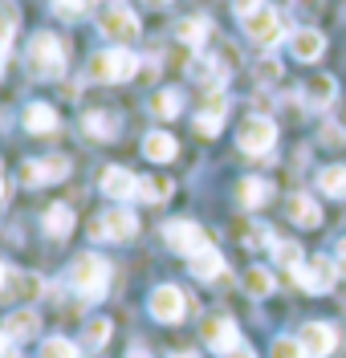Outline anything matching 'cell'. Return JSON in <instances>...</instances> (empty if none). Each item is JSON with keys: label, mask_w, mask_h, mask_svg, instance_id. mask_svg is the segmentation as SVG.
I'll return each instance as SVG.
<instances>
[{"label": "cell", "mask_w": 346, "mask_h": 358, "mask_svg": "<svg viewBox=\"0 0 346 358\" xmlns=\"http://www.w3.org/2000/svg\"><path fill=\"white\" fill-rule=\"evenodd\" d=\"M69 285H73L78 297H86V301H102L106 289H110V261L98 257V252H82L69 265Z\"/></svg>", "instance_id": "1"}, {"label": "cell", "mask_w": 346, "mask_h": 358, "mask_svg": "<svg viewBox=\"0 0 346 358\" xmlns=\"http://www.w3.org/2000/svg\"><path fill=\"white\" fill-rule=\"evenodd\" d=\"M24 69H29L33 78H41V82L62 78V73H66V45H62V37L37 33V37L29 41V49H24Z\"/></svg>", "instance_id": "2"}, {"label": "cell", "mask_w": 346, "mask_h": 358, "mask_svg": "<svg viewBox=\"0 0 346 358\" xmlns=\"http://www.w3.org/2000/svg\"><path fill=\"white\" fill-rule=\"evenodd\" d=\"M86 73L94 82H131L138 73V57L122 45H110V49H98L86 62Z\"/></svg>", "instance_id": "3"}, {"label": "cell", "mask_w": 346, "mask_h": 358, "mask_svg": "<svg viewBox=\"0 0 346 358\" xmlns=\"http://www.w3.org/2000/svg\"><path fill=\"white\" fill-rule=\"evenodd\" d=\"M98 33H102L106 41L131 49V41H138V33H143V24H138V17L127 4H110V8L98 13Z\"/></svg>", "instance_id": "4"}, {"label": "cell", "mask_w": 346, "mask_h": 358, "mask_svg": "<svg viewBox=\"0 0 346 358\" xmlns=\"http://www.w3.org/2000/svg\"><path fill=\"white\" fill-rule=\"evenodd\" d=\"M135 232H138V216L131 212V208H122V203L106 208V212H98L94 224H90L94 241H131Z\"/></svg>", "instance_id": "5"}, {"label": "cell", "mask_w": 346, "mask_h": 358, "mask_svg": "<svg viewBox=\"0 0 346 358\" xmlns=\"http://www.w3.org/2000/svg\"><path fill=\"white\" fill-rule=\"evenodd\" d=\"M163 241H167V248H171V252H180V257H187V261H192L196 252L212 248L208 232L196 220H167V224H163Z\"/></svg>", "instance_id": "6"}, {"label": "cell", "mask_w": 346, "mask_h": 358, "mask_svg": "<svg viewBox=\"0 0 346 358\" xmlns=\"http://www.w3.org/2000/svg\"><path fill=\"white\" fill-rule=\"evenodd\" d=\"M236 143H240L245 155H269L277 143V122L265 118V114H249L240 122V131H236Z\"/></svg>", "instance_id": "7"}, {"label": "cell", "mask_w": 346, "mask_h": 358, "mask_svg": "<svg viewBox=\"0 0 346 358\" xmlns=\"http://www.w3.org/2000/svg\"><path fill=\"white\" fill-rule=\"evenodd\" d=\"M147 310H151L155 322L175 326V322H184V313H187V293L180 285H155L151 297H147Z\"/></svg>", "instance_id": "8"}, {"label": "cell", "mask_w": 346, "mask_h": 358, "mask_svg": "<svg viewBox=\"0 0 346 358\" xmlns=\"http://www.w3.org/2000/svg\"><path fill=\"white\" fill-rule=\"evenodd\" d=\"M289 277H294L305 293H330L334 277H338V265H334L330 257H314V261H301Z\"/></svg>", "instance_id": "9"}, {"label": "cell", "mask_w": 346, "mask_h": 358, "mask_svg": "<svg viewBox=\"0 0 346 358\" xmlns=\"http://www.w3.org/2000/svg\"><path fill=\"white\" fill-rule=\"evenodd\" d=\"M21 183L24 187H41V183H57L69 176V159L66 155H45V159H24L21 163Z\"/></svg>", "instance_id": "10"}, {"label": "cell", "mask_w": 346, "mask_h": 358, "mask_svg": "<svg viewBox=\"0 0 346 358\" xmlns=\"http://www.w3.org/2000/svg\"><path fill=\"white\" fill-rule=\"evenodd\" d=\"M240 24H245V37L257 45H265V49H273L281 41V17H277V8H269V4H261L257 13L240 17Z\"/></svg>", "instance_id": "11"}, {"label": "cell", "mask_w": 346, "mask_h": 358, "mask_svg": "<svg viewBox=\"0 0 346 358\" xmlns=\"http://www.w3.org/2000/svg\"><path fill=\"white\" fill-rule=\"evenodd\" d=\"M200 334H204V342L216 350V355H232V350L240 346V330H236V322H232V317H224V313H212V317H204Z\"/></svg>", "instance_id": "12"}, {"label": "cell", "mask_w": 346, "mask_h": 358, "mask_svg": "<svg viewBox=\"0 0 346 358\" xmlns=\"http://www.w3.org/2000/svg\"><path fill=\"white\" fill-rule=\"evenodd\" d=\"M298 342H301V350H305L310 358H330L334 346H338V330H334L330 322H305Z\"/></svg>", "instance_id": "13"}, {"label": "cell", "mask_w": 346, "mask_h": 358, "mask_svg": "<svg viewBox=\"0 0 346 358\" xmlns=\"http://www.w3.org/2000/svg\"><path fill=\"white\" fill-rule=\"evenodd\" d=\"M224 118H229V98H224V90H212L204 98V106H200V114H196V134L216 138L220 127H224Z\"/></svg>", "instance_id": "14"}, {"label": "cell", "mask_w": 346, "mask_h": 358, "mask_svg": "<svg viewBox=\"0 0 346 358\" xmlns=\"http://www.w3.org/2000/svg\"><path fill=\"white\" fill-rule=\"evenodd\" d=\"M98 187H102V196H110L115 203H127L138 196V179L135 171H127V167H106L102 179H98Z\"/></svg>", "instance_id": "15"}, {"label": "cell", "mask_w": 346, "mask_h": 358, "mask_svg": "<svg viewBox=\"0 0 346 358\" xmlns=\"http://www.w3.org/2000/svg\"><path fill=\"white\" fill-rule=\"evenodd\" d=\"M301 98H305L310 110H330L334 98H338V82H334L330 73H310L305 86H301Z\"/></svg>", "instance_id": "16"}, {"label": "cell", "mask_w": 346, "mask_h": 358, "mask_svg": "<svg viewBox=\"0 0 346 358\" xmlns=\"http://www.w3.org/2000/svg\"><path fill=\"white\" fill-rule=\"evenodd\" d=\"M118 127L122 122H118L115 110H86L82 114V131L90 134V138H98V143H110L118 134Z\"/></svg>", "instance_id": "17"}, {"label": "cell", "mask_w": 346, "mask_h": 358, "mask_svg": "<svg viewBox=\"0 0 346 358\" xmlns=\"http://www.w3.org/2000/svg\"><path fill=\"white\" fill-rule=\"evenodd\" d=\"M289 53H294L298 62H318L326 53V37L318 29H298V33L289 37Z\"/></svg>", "instance_id": "18"}, {"label": "cell", "mask_w": 346, "mask_h": 358, "mask_svg": "<svg viewBox=\"0 0 346 358\" xmlns=\"http://www.w3.org/2000/svg\"><path fill=\"white\" fill-rule=\"evenodd\" d=\"M24 131L29 134H53L57 127H62V118H57V110L49 106V102H33V106H24Z\"/></svg>", "instance_id": "19"}, {"label": "cell", "mask_w": 346, "mask_h": 358, "mask_svg": "<svg viewBox=\"0 0 346 358\" xmlns=\"http://www.w3.org/2000/svg\"><path fill=\"white\" fill-rule=\"evenodd\" d=\"M37 330H41V317L29 310H13L8 317H4V334L13 338V342H29V338H37Z\"/></svg>", "instance_id": "20"}, {"label": "cell", "mask_w": 346, "mask_h": 358, "mask_svg": "<svg viewBox=\"0 0 346 358\" xmlns=\"http://www.w3.org/2000/svg\"><path fill=\"white\" fill-rule=\"evenodd\" d=\"M143 155L151 159V163H171V159L180 155V143H175L167 131H151L147 138H143Z\"/></svg>", "instance_id": "21"}, {"label": "cell", "mask_w": 346, "mask_h": 358, "mask_svg": "<svg viewBox=\"0 0 346 358\" xmlns=\"http://www.w3.org/2000/svg\"><path fill=\"white\" fill-rule=\"evenodd\" d=\"M41 224H45V236H49V241H66L69 232H73V208H69V203H53Z\"/></svg>", "instance_id": "22"}, {"label": "cell", "mask_w": 346, "mask_h": 358, "mask_svg": "<svg viewBox=\"0 0 346 358\" xmlns=\"http://www.w3.org/2000/svg\"><path fill=\"white\" fill-rule=\"evenodd\" d=\"M269 196H273V183L257 179V176H245L240 187H236V200L245 203V208H261V203H269Z\"/></svg>", "instance_id": "23"}, {"label": "cell", "mask_w": 346, "mask_h": 358, "mask_svg": "<svg viewBox=\"0 0 346 358\" xmlns=\"http://www.w3.org/2000/svg\"><path fill=\"white\" fill-rule=\"evenodd\" d=\"M208 33H212V21L208 17H187V21L175 24V41L187 45V49H200L208 41Z\"/></svg>", "instance_id": "24"}, {"label": "cell", "mask_w": 346, "mask_h": 358, "mask_svg": "<svg viewBox=\"0 0 346 358\" xmlns=\"http://www.w3.org/2000/svg\"><path fill=\"white\" fill-rule=\"evenodd\" d=\"M41 289H45V285H41V277H33V273H21V277H8L0 293H4L8 301H33V297H37Z\"/></svg>", "instance_id": "25"}, {"label": "cell", "mask_w": 346, "mask_h": 358, "mask_svg": "<svg viewBox=\"0 0 346 358\" xmlns=\"http://www.w3.org/2000/svg\"><path fill=\"white\" fill-rule=\"evenodd\" d=\"M289 220L298 224V228H318L322 224V208L310 196H289Z\"/></svg>", "instance_id": "26"}, {"label": "cell", "mask_w": 346, "mask_h": 358, "mask_svg": "<svg viewBox=\"0 0 346 358\" xmlns=\"http://www.w3.org/2000/svg\"><path fill=\"white\" fill-rule=\"evenodd\" d=\"M220 273H224V257H220L216 248H204V252L192 257V277H196V281H216Z\"/></svg>", "instance_id": "27"}, {"label": "cell", "mask_w": 346, "mask_h": 358, "mask_svg": "<svg viewBox=\"0 0 346 358\" xmlns=\"http://www.w3.org/2000/svg\"><path fill=\"white\" fill-rule=\"evenodd\" d=\"M318 187H322L330 200H346V167L343 163L322 167V171H318Z\"/></svg>", "instance_id": "28"}, {"label": "cell", "mask_w": 346, "mask_h": 358, "mask_svg": "<svg viewBox=\"0 0 346 358\" xmlns=\"http://www.w3.org/2000/svg\"><path fill=\"white\" fill-rule=\"evenodd\" d=\"M171 192H175V187H171V179H163V176L138 179V200H147V203H163Z\"/></svg>", "instance_id": "29"}, {"label": "cell", "mask_w": 346, "mask_h": 358, "mask_svg": "<svg viewBox=\"0 0 346 358\" xmlns=\"http://www.w3.org/2000/svg\"><path fill=\"white\" fill-rule=\"evenodd\" d=\"M192 78L196 82H204V86H224V66L220 62H212V57H200V62H192Z\"/></svg>", "instance_id": "30"}, {"label": "cell", "mask_w": 346, "mask_h": 358, "mask_svg": "<svg viewBox=\"0 0 346 358\" xmlns=\"http://www.w3.org/2000/svg\"><path fill=\"white\" fill-rule=\"evenodd\" d=\"M184 106V94L180 90H159L155 98H151V114H159V118H175Z\"/></svg>", "instance_id": "31"}, {"label": "cell", "mask_w": 346, "mask_h": 358, "mask_svg": "<svg viewBox=\"0 0 346 358\" xmlns=\"http://www.w3.org/2000/svg\"><path fill=\"white\" fill-rule=\"evenodd\" d=\"M245 293L249 297H269L273 293V273L269 268H249L245 273Z\"/></svg>", "instance_id": "32"}, {"label": "cell", "mask_w": 346, "mask_h": 358, "mask_svg": "<svg viewBox=\"0 0 346 358\" xmlns=\"http://www.w3.org/2000/svg\"><path fill=\"white\" fill-rule=\"evenodd\" d=\"M110 330H115L110 317H90V322H86V346H90V350H102V346L110 342Z\"/></svg>", "instance_id": "33"}, {"label": "cell", "mask_w": 346, "mask_h": 358, "mask_svg": "<svg viewBox=\"0 0 346 358\" xmlns=\"http://www.w3.org/2000/svg\"><path fill=\"white\" fill-rule=\"evenodd\" d=\"M13 33H17V8H13L8 0H0V57L8 53V41H13Z\"/></svg>", "instance_id": "34"}, {"label": "cell", "mask_w": 346, "mask_h": 358, "mask_svg": "<svg viewBox=\"0 0 346 358\" xmlns=\"http://www.w3.org/2000/svg\"><path fill=\"white\" fill-rule=\"evenodd\" d=\"M49 4H53V13H57L62 21H82L94 8V0H49Z\"/></svg>", "instance_id": "35"}, {"label": "cell", "mask_w": 346, "mask_h": 358, "mask_svg": "<svg viewBox=\"0 0 346 358\" xmlns=\"http://www.w3.org/2000/svg\"><path fill=\"white\" fill-rule=\"evenodd\" d=\"M273 257H277V265L289 268V273H294V268L305 261V257H301V245H294V241H277V245H273Z\"/></svg>", "instance_id": "36"}, {"label": "cell", "mask_w": 346, "mask_h": 358, "mask_svg": "<svg viewBox=\"0 0 346 358\" xmlns=\"http://www.w3.org/2000/svg\"><path fill=\"white\" fill-rule=\"evenodd\" d=\"M41 358H82V350L69 338H45L41 342Z\"/></svg>", "instance_id": "37"}, {"label": "cell", "mask_w": 346, "mask_h": 358, "mask_svg": "<svg viewBox=\"0 0 346 358\" xmlns=\"http://www.w3.org/2000/svg\"><path fill=\"white\" fill-rule=\"evenodd\" d=\"M273 358H310V355L301 350L298 338H277L273 342Z\"/></svg>", "instance_id": "38"}, {"label": "cell", "mask_w": 346, "mask_h": 358, "mask_svg": "<svg viewBox=\"0 0 346 358\" xmlns=\"http://www.w3.org/2000/svg\"><path fill=\"white\" fill-rule=\"evenodd\" d=\"M245 245H249V248H265V245H277V241H273V232H269V228L253 224V228H245Z\"/></svg>", "instance_id": "39"}, {"label": "cell", "mask_w": 346, "mask_h": 358, "mask_svg": "<svg viewBox=\"0 0 346 358\" xmlns=\"http://www.w3.org/2000/svg\"><path fill=\"white\" fill-rule=\"evenodd\" d=\"M322 143H326V147H343V143H346L343 127H338V122H326V127H322Z\"/></svg>", "instance_id": "40"}, {"label": "cell", "mask_w": 346, "mask_h": 358, "mask_svg": "<svg viewBox=\"0 0 346 358\" xmlns=\"http://www.w3.org/2000/svg\"><path fill=\"white\" fill-rule=\"evenodd\" d=\"M265 0H232V8H236V17H249V13H257Z\"/></svg>", "instance_id": "41"}, {"label": "cell", "mask_w": 346, "mask_h": 358, "mask_svg": "<svg viewBox=\"0 0 346 358\" xmlns=\"http://www.w3.org/2000/svg\"><path fill=\"white\" fill-rule=\"evenodd\" d=\"M257 69H261V78H265V82H273L277 73H281V66H277L273 57H269V62H261V66H257Z\"/></svg>", "instance_id": "42"}, {"label": "cell", "mask_w": 346, "mask_h": 358, "mask_svg": "<svg viewBox=\"0 0 346 358\" xmlns=\"http://www.w3.org/2000/svg\"><path fill=\"white\" fill-rule=\"evenodd\" d=\"M334 265H338V277H346V236L338 241V257H334Z\"/></svg>", "instance_id": "43"}, {"label": "cell", "mask_w": 346, "mask_h": 358, "mask_svg": "<svg viewBox=\"0 0 346 358\" xmlns=\"http://www.w3.org/2000/svg\"><path fill=\"white\" fill-rule=\"evenodd\" d=\"M0 358H13V338L0 330Z\"/></svg>", "instance_id": "44"}, {"label": "cell", "mask_w": 346, "mask_h": 358, "mask_svg": "<svg viewBox=\"0 0 346 358\" xmlns=\"http://www.w3.org/2000/svg\"><path fill=\"white\" fill-rule=\"evenodd\" d=\"M224 358H257V355L249 350V346H236V350H232V355H224Z\"/></svg>", "instance_id": "45"}, {"label": "cell", "mask_w": 346, "mask_h": 358, "mask_svg": "<svg viewBox=\"0 0 346 358\" xmlns=\"http://www.w3.org/2000/svg\"><path fill=\"white\" fill-rule=\"evenodd\" d=\"M127 358H151V355H147L143 346H135V350H131V355H127Z\"/></svg>", "instance_id": "46"}, {"label": "cell", "mask_w": 346, "mask_h": 358, "mask_svg": "<svg viewBox=\"0 0 346 358\" xmlns=\"http://www.w3.org/2000/svg\"><path fill=\"white\" fill-rule=\"evenodd\" d=\"M4 281H8V268H4V261H0V289H4Z\"/></svg>", "instance_id": "47"}, {"label": "cell", "mask_w": 346, "mask_h": 358, "mask_svg": "<svg viewBox=\"0 0 346 358\" xmlns=\"http://www.w3.org/2000/svg\"><path fill=\"white\" fill-rule=\"evenodd\" d=\"M171 358H196V355H192V350H184V355H171Z\"/></svg>", "instance_id": "48"}, {"label": "cell", "mask_w": 346, "mask_h": 358, "mask_svg": "<svg viewBox=\"0 0 346 358\" xmlns=\"http://www.w3.org/2000/svg\"><path fill=\"white\" fill-rule=\"evenodd\" d=\"M0 200H4V179H0Z\"/></svg>", "instance_id": "49"}, {"label": "cell", "mask_w": 346, "mask_h": 358, "mask_svg": "<svg viewBox=\"0 0 346 358\" xmlns=\"http://www.w3.org/2000/svg\"><path fill=\"white\" fill-rule=\"evenodd\" d=\"M151 4H167V0H151Z\"/></svg>", "instance_id": "50"}]
</instances>
